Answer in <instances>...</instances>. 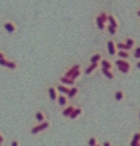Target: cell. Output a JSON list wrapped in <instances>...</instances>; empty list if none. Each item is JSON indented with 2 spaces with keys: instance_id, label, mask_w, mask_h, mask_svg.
Segmentation results:
<instances>
[{
  "instance_id": "obj_1",
  "label": "cell",
  "mask_w": 140,
  "mask_h": 146,
  "mask_svg": "<svg viewBox=\"0 0 140 146\" xmlns=\"http://www.w3.org/2000/svg\"><path fill=\"white\" fill-rule=\"evenodd\" d=\"M62 76H67L70 79H75L78 81V78L82 76V64L81 62H76V64H72L62 72Z\"/></svg>"
},
{
  "instance_id": "obj_2",
  "label": "cell",
  "mask_w": 140,
  "mask_h": 146,
  "mask_svg": "<svg viewBox=\"0 0 140 146\" xmlns=\"http://www.w3.org/2000/svg\"><path fill=\"white\" fill-rule=\"evenodd\" d=\"M113 62H114L117 72L122 73V75H128L131 72V68H133V64H131L129 59H116V61H113Z\"/></svg>"
},
{
  "instance_id": "obj_3",
  "label": "cell",
  "mask_w": 140,
  "mask_h": 146,
  "mask_svg": "<svg viewBox=\"0 0 140 146\" xmlns=\"http://www.w3.org/2000/svg\"><path fill=\"white\" fill-rule=\"evenodd\" d=\"M49 128H50V122H49V120L41 122V123H35V125L31 128V134H32V135H38V134H41V132L47 131Z\"/></svg>"
},
{
  "instance_id": "obj_4",
  "label": "cell",
  "mask_w": 140,
  "mask_h": 146,
  "mask_svg": "<svg viewBox=\"0 0 140 146\" xmlns=\"http://www.w3.org/2000/svg\"><path fill=\"white\" fill-rule=\"evenodd\" d=\"M2 27H3V31H5L6 34H15V32L19 31L17 23L14 20H11V18H6V20L2 23Z\"/></svg>"
},
{
  "instance_id": "obj_5",
  "label": "cell",
  "mask_w": 140,
  "mask_h": 146,
  "mask_svg": "<svg viewBox=\"0 0 140 146\" xmlns=\"http://www.w3.org/2000/svg\"><path fill=\"white\" fill-rule=\"evenodd\" d=\"M34 120H35V123H41V122L49 120L47 113H46V111H43V110H37V111L34 113Z\"/></svg>"
},
{
  "instance_id": "obj_6",
  "label": "cell",
  "mask_w": 140,
  "mask_h": 146,
  "mask_svg": "<svg viewBox=\"0 0 140 146\" xmlns=\"http://www.w3.org/2000/svg\"><path fill=\"white\" fill-rule=\"evenodd\" d=\"M107 52H108V56L114 58L116 53H117V49H116V43H114V38H110L107 41Z\"/></svg>"
},
{
  "instance_id": "obj_7",
  "label": "cell",
  "mask_w": 140,
  "mask_h": 146,
  "mask_svg": "<svg viewBox=\"0 0 140 146\" xmlns=\"http://www.w3.org/2000/svg\"><path fill=\"white\" fill-rule=\"evenodd\" d=\"M82 113H84V108L81 107V105L76 104L75 108H73V111H72V114L69 116V119H70V120H76V119H79L81 116H82Z\"/></svg>"
},
{
  "instance_id": "obj_8",
  "label": "cell",
  "mask_w": 140,
  "mask_h": 146,
  "mask_svg": "<svg viewBox=\"0 0 140 146\" xmlns=\"http://www.w3.org/2000/svg\"><path fill=\"white\" fill-rule=\"evenodd\" d=\"M99 72L102 73V76H104V78H107V79H110V81H111V79H114L116 75H117V73L113 70V68H102V67H99Z\"/></svg>"
},
{
  "instance_id": "obj_9",
  "label": "cell",
  "mask_w": 140,
  "mask_h": 146,
  "mask_svg": "<svg viewBox=\"0 0 140 146\" xmlns=\"http://www.w3.org/2000/svg\"><path fill=\"white\" fill-rule=\"evenodd\" d=\"M96 70H99V64L88 62L87 66H84V68H82V73H84V75H92V73H94Z\"/></svg>"
},
{
  "instance_id": "obj_10",
  "label": "cell",
  "mask_w": 140,
  "mask_h": 146,
  "mask_svg": "<svg viewBox=\"0 0 140 146\" xmlns=\"http://www.w3.org/2000/svg\"><path fill=\"white\" fill-rule=\"evenodd\" d=\"M47 98L52 100V102H55L56 98H58V91L55 88V85L50 84V85H47Z\"/></svg>"
},
{
  "instance_id": "obj_11",
  "label": "cell",
  "mask_w": 140,
  "mask_h": 146,
  "mask_svg": "<svg viewBox=\"0 0 140 146\" xmlns=\"http://www.w3.org/2000/svg\"><path fill=\"white\" fill-rule=\"evenodd\" d=\"M113 98H114L116 102H123V100L126 99L125 90H123V88H117V90L114 91V94H113Z\"/></svg>"
},
{
  "instance_id": "obj_12",
  "label": "cell",
  "mask_w": 140,
  "mask_h": 146,
  "mask_svg": "<svg viewBox=\"0 0 140 146\" xmlns=\"http://www.w3.org/2000/svg\"><path fill=\"white\" fill-rule=\"evenodd\" d=\"M58 82L60 84H62V85H67V87H73V85H78L76 84V81L75 79H70V78H67V76H60L58 78Z\"/></svg>"
},
{
  "instance_id": "obj_13",
  "label": "cell",
  "mask_w": 140,
  "mask_h": 146,
  "mask_svg": "<svg viewBox=\"0 0 140 146\" xmlns=\"http://www.w3.org/2000/svg\"><path fill=\"white\" fill-rule=\"evenodd\" d=\"M78 94H79V87L73 85V87H70V88H69V91H67L66 96H67V99H69V100H73Z\"/></svg>"
},
{
  "instance_id": "obj_14",
  "label": "cell",
  "mask_w": 140,
  "mask_h": 146,
  "mask_svg": "<svg viewBox=\"0 0 140 146\" xmlns=\"http://www.w3.org/2000/svg\"><path fill=\"white\" fill-rule=\"evenodd\" d=\"M99 67L102 68H114V62H113L111 58H102L99 61Z\"/></svg>"
},
{
  "instance_id": "obj_15",
  "label": "cell",
  "mask_w": 140,
  "mask_h": 146,
  "mask_svg": "<svg viewBox=\"0 0 140 146\" xmlns=\"http://www.w3.org/2000/svg\"><path fill=\"white\" fill-rule=\"evenodd\" d=\"M75 105H76V104H73V102L67 104L66 107L62 108V111H61V116H62V117H67V119H69V116L72 114V111H73V108H75Z\"/></svg>"
},
{
  "instance_id": "obj_16",
  "label": "cell",
  "mask_w": 140,
  "mask_h": 146,
  "mask_svg": "<svg viewBox=\"0 0 140 146\" xmlns=\"http://www.w3.org/2000/svg\"><path fill=\"white\" fill-rule=\"evenodd\" d=\"M55 102L58 104V107L64 108L67 104H70V102H72V100H69V99H67V96H66V94H58V98H56V100H55Z\"/></svg>"
},
{
  "instance_id": "obj_17",
  "label": "cell",
  "mask_w": 140,
  "mask_h": 146,
  "mask_svg": "<svg viewBox=\"0 0 140 146\" xmlns=\"http://www.w3.org/2000/svg\"><path fill=\"white\" fill-rule=\"evenodd\" d=\"M5 68L15 72V70H19V62L14 61V59H9V58H8V59H6V62H5Z\"/></svg>"
},
{
  "instance_id": "obj_18",
  "label": "cell",
  "mask_w": 140,
  "mask_h": 146,
  "mask_svg": "<svg viewBox=\"0 0 140 146\" xmlns=\"http://www.w3.org/2000/svg\"><path fill=\"white\" fill-rule=\"evenodd\" d=\"M107 25H108V26H113V27H117V29H119V21H117V18H116L114 14L108 12V20H107Z\"/></svg>"
},
{
  "instance_id": "obj_19",
  "label": "cell",
  "mask_w": 140,
  "mask_h": 146,
  "mask_svg": "<svg viewBox=\"0 0 140 146\" xmlns=\"http://www.w3.org/2000/svg\"><path fill=\"white\" fill-rule=\"evenodd\" d=\"M94 25H96V29L98 31H105L107 29V23H104L101 18L98 17V14L94 15Z\"/></svg>"
},
{
  "instance_id": "obj_20",
  "label": "cell",
  "mask_w": 140,
  "mask_h": 146,
  "mask_svg": "<svg viewBox=\"0 0 140 146\" xmlns=\"http://www.w3.org/2000/svg\"><path fill=\"white\" fill-rule=\"evenodd\" d=\"M123 43L126 44V47H128L129 50H133L135 46H137V41H135V38H133V36H126V38L123 40Z\"/></svg>"
},
{
  "instance_id": "obj_21",
  "label": "cell",
  "mask_w": 140,
  "mask_h": 146,
  "mask_svg": "<svg viewBox=\"0 0 140 146\" xmlns=\"http://www.w3.org/2000/svg\"><path fill=\"white\" fill-rule=\"evenodd\" d=\"M53 85H55L58 94H67V91H69V88H70V87L62 85V84H60V82H56V84H53Z\"/></svg>"
},
{
  "instance_id": "obj_22",
  "label": "cell",
  "mask_w": 140,
  "mask_h": 146,
  "mask_svg": "<svg viewBox=\"0 0 140 146\" xmlns=\"http://www.w3.org/2000/svg\"><path fill=\"white\" fill-rule=\"evenodd\" d=\"M140 143V131H135L133 135H131V140H129V146H135Z\"/></svg>"
},
{
  "instance_id": "obj_23",
  "label": "cell",
  "mask_w": 140,
  "mask_h": 146,
  "mask_svg": "<svg viewBox=\"0 0 140 146\" xmlns=\"http://www.w3.org/2000/svg\"><path fill=\"white\" fill-rule=\"evenodd\" d=\"M116 56H117V59H131V52H126V50H117Z\"/></svg>"
},
{
  "instance_id": "obj_24",
  "label": "cell",
  "mask_w": 140,
  "mask_h": 146,
  "mask_svg": "<svg viewBox=\"0 0 140 146\" xmlns=\"http://www.w3.org/2000/svg\"><path fill=\"white\" fill-rule=\"evenodd\" d=\"M104 56H102V53L101 52H96V53H93L92 56L88 58V62H93V64H99V61H101Z\"/></svg>"
},
{
  "instance_id": "obj_25",
  "label": "cell",
  "mask_w": 140,
  "mask_h": 146,
  "mask_svg": "<svg viewBox=\"0 0 140 146\" xmlns=\"http://www.w3.org/2000/svg\"><path fill=\"white\" fill-rule=\"evenodd\" d=\"M131 58L135 59V61H140V46L137 44L135 47L131 50Z\"/></svg>"
},
{
  "instance_id": "obj_26",
  "label": "cell",
  "mask_w": 140,
  "mask_h": 146,
  "mask_svg": "<svg viewBox=\"0 0 140 146\" xmlns=\"http://www.w3.org/2000/svg\"><path fill=\"white\" fill-rule=\"evenodd\" d=\"M98 17L101 18V20H102L104 23H107V20H108V11H105V9L99 11V12H98Z\"/></svg>"
},
{
  "instance_id": "obj_27",
  "label": "cell",
  "mask_w": 140,
  "mask_h": 146,
  "mask_svg": "<svg viewBox=\"0 0 140 146\" xmlns=\"http://www.w3.org/2000/svg\"><path fill=\"white\" fill-rule=\"evenodd\" d=\"M105 31L111 35V38H114V36L117 35V31H119V29H117V27H113V26H108V25H107V29H105Z\"/></svg>"
},
{
  "instance_id": "obj_28",
  "label": "cell",
  "mask_w": 140,
  "mask_h": 146,
  "mask_svg": "<svg viewBox=\"0 0 140 146\" xmlns=\"http://www.w3.org/2000/svg\"><path fill=\"white\" fill-rule=\"evenodd\" d=\"M96 143H99V139H98L96 135H92V137L87 140V146H94Z\"/></svg>"
},
{
  "instance_id": "obj_29",
  "label": "cell",
  "mask_w": 140,
  "mask_h": 146,
  "mask_svg": "<svg viewBox=\"0 0 140 146\" xmlns=\"http://www.w3.org/2000/svg\"><path fill=\"white\" fill-rule=\"evenodd\" d=\"M9 146H20V141L17 140V139H14V140L11 141V145H9Z\"/></svg>"
},
{
  "instance_id": "obj_30",
  "label": "cell",
  "mask_w": 140,
  "mask_h": 146,
  "mask_svg": "<svg viewBox=\"0 0 140 146\" xmlns=\"http://www.w3.org/2000/svg\"><path fill=\"white\" fill-rule=\"evenodd\" d=\"M3 145H5V135L0 132V146H3Z\"/></svg>"
},
{
  "instance_id": "obj_31",
  "label": "cell",
  "mask_w": 140,
  "mask_h": 146,
  "mask_svg": "<svg viewBox=\"0 0 140 146\" xmlns=\"http://www.w3.org/2000/svg\"><path fill=\"white\" fill-rule=\"evenodd\" d=\"M101 145H102V146H113V143H111L110 140H105V141H102Z\"/></svg>"
},
{
  "instance_id": "obj_32",
  "label": "cell",
  "mask_w": 140,
  "mask_h": 146,
  "mask_svg": "<svg viewBox=\"0 0 140 146\" xmlns=\"http://www.w3.org/2000/svg\"><path fill=\"white\" fill-rule=\"evenodd\" d=\"M5 58H8V55L3 52V50H0V59H5Z\"/></svg>"
},
{
  "instance_id": "obj_33",
  "label": "cell",
  "mask_w": 140,
  "mask_h": 146,
  "mask_svg": "<svg viewBox=\"0 0 140 146\" xmlns=\"http://www.w3.org/2000/svg\"><path fill=\"white\" fill-rule=\"evenodd\" d=\"M134 68H135V70H140V61H135V64H134Z\"/></svg>"
},
{
  "instance_id": "obj_34",
  "label": "cell",
  "mask_w": 140,
  "mask_h": 146,
  "mask_svg": "<svg viewBox=\"0 0 140 146\" xmlns=\"http://www.w3.org/2000/svg\"><path fill=\"white\" fill-rule=\"evenodd\" d=\"M137 15L140 17V8H137Z\"/></svg>"
},
{
  "instance_id": "obj_35",
  "label": "cell",
  "mask_w": 140,
  "mask_h": 146,
  "mask_svg": "<svg viewBox=\"0 0 140 146\" xmlns=\"http://www.w3.org/2000/svg\"><path fill=\"white\" fill-rule=\"evenodd\" d=\"M94 146H102V145H101V141H99V143H96V145H94Z\"/></svg>"
},
{
  "instance_id": "obj_36",
  "label": "cell",
  "mask_w": 140,
  "mask_h": 146,
  "mask_svg": "<svg viewBox=\"0 0 140 146\" xmlns=\"http://www.w3.org/2000/svg\"><path fill=\"white\" fill-rule=\"evenodd\" d=\"M137 117H139V122H140V110H139V116Z\"/></svg>"
},
{
  "instance_id": "obj_37",
  "label": "cell",
  "mask_w": 140,
  "mask_h": 146,
  "mask_svg": "<svg viewBox=\"0 0 140 146\" xmlns=\"http://www.w3.org/2000/svg\"><path fill=\"white\" fill-rule=\"evenodd\" d=\"M135 146H140V143H139V145H135Z\"/></svg>"
}]
</instances>
